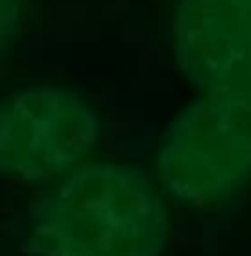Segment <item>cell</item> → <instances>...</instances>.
Segmentation results:
<instances>
[{
	"label": "cell",
	"mask_w": 251,
	"mask_h": 256,
	"mask_svg": "<svg viewBox=\"0 0 251 256\" xmlns=\"http://www.w3.org/2000/svg\"><path fill=\"white\" fill-rule=\"evenodd\" d=\"M249 2H251V0H249Z\"/></svg>",
	"instance_id": "277c9868"
},
{
	"label": "cell",
	"mask_w": 251,
	"mask_h": 256,
	"mask_svg": "<svg viewBox=\"0 0 251 256\" xmlns=\"http://www.w3.org/2000/svg\"><path fill=\"white\" fill-rule=\"evenodd\" d=\"M161 177L174 195L211 202L251 177V84L206 91L161 145Z\"/></svg>",
	"instance_id": "7a4b0ae2"
},
{
	"label": "cell",
	"mask_w": 251,
	"mask_h": 256,
	"mask_svg": "<svg viewBox=\"0 0 251 256\" xmlns=\"http://www.w3.org/2000/svg\"><path fill=\"white\" fill-rule=\"evenodd\" d=\"M177 57L204 91L251 84V2L184 0L177 20Z\"/></svg>",
	"instance_id": "3957f363"
},
{
	"label": "cell",
	"mask_w": 251,
	"mask_h": 256,
	"mask_svg": "<svg viewBox=\"0 0 251 256\" xmlns=\"http://www.w3.org/2000/svg\"><path fill=\"white\" fill-rule=\"evenodd\" d=\"M36 232L50 256H159L168 211L138 172L91 166L50 198Z\"/></svg>",
	"instance_id": "6da1fadb"
}]
</instances>
